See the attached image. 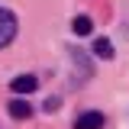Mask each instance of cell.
<instances>
[{
	"label": "cell",
	"mask_w": 129,
	"mask_h": 129,
	"mask_svg": "<svg viewBox=\"0 0 129 129\" xmlns=\"http://www.w3.org/2000/svg\"><path fill=\"white\" fill-rule=\"evenodd\" d=\"M16 39V16L0 7V48H7Z\"/></svg>",
	"instance_id": "6da1fadb"
},
{
	"label": "cell",
	"mask_w": 129,
	"mask_h": 129,
	"mask_svg": "<svg viewBox=\"0 0 129 129\" xmlns=\"http://www.w3.org/2000/svg\"><path fill=\"white\" fill-rule=\"evenodd\" d=\"M103 123H107V119H103L100 110H84L78 119H74V129H103Z\"/></svg>",
	"instance_id": "7a4b0ae2"
},
{
	"label": "cell",
	"mask_w": 129,
	"mask_h": 129,
	"mask_svg": "<svg viewBox=\"0 0 129 129\" xmlns=\"http://www.w3.org/2000/svg\"><path fill=\"white\" fill-rule=\"evenodd\" d=\"M68 55H71V61L78 64V84H81L84 78H90V74H94V71H90V61H87V55H84L81 48H68Z\"/></svg>",
	"instance_id": "3957f363"
},
{
	"label": "cell",
	"mask_w": 129,
	"mask_h": 129,
	"mask_svg": "<svg viewBox=\"0 0 129 129\" xmlns=\"http://www.w3.org/2000/svg\"><path fill=\"white\" fill-rule=\"evenodd\" d=\"M39 87V78L36 74H19V78H13V94H32Z\"/></svg>",
	"instance_id": "277c9868"
},
{
	"label": "cell",
	"mask_w": 129,
	"mask_h": 129,
	"mask_svg": "<svg viewBox=\"0 0 129 129\" xmlns=\"http://www.w3.org/2000/svg\"><path fill=\"white\" fill-rule=\"evenodd\" d=\"M10 116H13V119H29L32 107L26 103V100H13V103H10Z\"/></svg>",
	"instance_id": "5b68a950"
},
{
	"label": "cell",
	"mask_w": 129,
	"mask_h": 129,
	"mask_svg": "<svg viewBox=\"0 0 129 129\" xmlns=\"http://www.w3.org/2000/svg\"><path fill=\"white\" fill-rule=\"evenodd\" d=\"M71 29L78 32V36H90V29H94V23H90V16H74Z\"/></svg>",
	"instance_id": "8992f818"
},
{
	"label": "cell",
	"mask_w": 129,
	"mask_h": 129,
	"mask_svg": "<svg viewBox=\"0 0 129 129\" xmlns=\"http://www.w3.org/2000/svg\"><path fill=\"white\" fill-rule=\"evenodd\" d=\"M94 52L100 55V58H113V45H110V39H97V42H94Z\"/></svg>",
	"instance_id": "52a82bcc"
},
{
	"label": "cell",
	"mask_w": 129,
	"mask_h": 129,
	"mask_svg": "<svg viewBox=\"0 0 129 129\" xmlns=\"http://www.w3.org/2000/svg\"><path fill=\"white\" fill-rule=\"evenodd\" d=\"M45 110H48V113L58 110V97H48V100H45Z\"/></svg>",
	"instance_id": "ba28073f"
}]
</instances>
